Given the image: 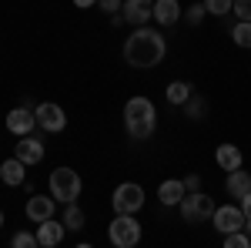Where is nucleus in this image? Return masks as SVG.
<instances>
[{
    "label": "nucleus",
    "mask_w": 251,
    "mask_h": 248,
    "mask_svg": "<svg viewBox=\"0 0 251 248\" xmlns=\"http://www.w3.org/2000/svg\"><path fill=\"white\" fill-rule=\"evenodd\" d=\"M164 54H168V40L161 30H151V27H137L124 40V60L131 67H157Z\"/></svg>",
    "instance_id": "f257e3e1"
},
{
    "label": "nucleus",
    "mask_w": 251,
    "mask_h": 248,
    "mask_svg": "<svg viewBox=\"0 0 251 248\" xmlns=\"http://www.w3.org/2000/svg\"><path fill=\"white\" fill-rule=\"evenodd\" d=\"M124 124H127V134L134 141H144L154 134L157 124V111H154V101L151 97H131L124 104Z\"/></svg>",
    "instance_id": "f03ea898"
},
{
    "label": "nucleus",
    "mask_w": 251,
    "mask_h": 248,
    "mask_svg": "<svg viewBox=\"0 0 251 248\" xmlns=\"http://www.w3.org/2000/svg\"><path fill=\"white\" fill-rule=\"evenodd\" d=\"M47 185H50V194L57 198V205H67V201L80 198V174L74 168H54Z\"/></svg>",
    "instance_id": "7ed1b4c3"
},
{
    "label": "nucleus",
    "mask_w": 251,
    "mask_h": 248,
    "mask_svg": "<svg viewBox=\"0 0 251 248\" xmlns=\"http://www.w3.org/2000/svg\"><path fill=\"white\" fill-rule=\"evenodd\" d=\"M181 218H184V225H201V221H208L214 215V198H208V194H201V191H188L184 198H181Z\"/></svg>",
    "instance_id": "20e7f679"
},
{
    "label": "nucleus",
    "mask_w": 251,
    "mask_h": 248,
    "mask_svg": "<svg viewBox=\"0 0 251 248\" xmlns=\"http://www.w3.org/2000/svg\"><path fill=\"white\" fill-rule=\"evenodd\" d=\"M107 238L117 248H134L141 242V221H137L134 215H114V221L107 228Z\"/></svg>",
    "instance_id": "39448f33"
},
{
    "label": "nucleus",
    "mask_w": 251,
    "mask_h": 248,
    "mask_svg": "<svg viewBox=\"0 0 251 248\" xmlns=\"http://www.w3.org/2000/svg\"><path fill=\"white\" fill-rule=\"evenodd\" d=\"M117 215H134V211L144 208V188L134 185V181H124L114 188V198H111Z\"/></svg>",
    "instance_id": "423d86ee"
},
{
    "label": "nucleus",
    "mask_w": 251,
    "mask_h": 248,
    "mask_svg": "<svg viewBox=\"0 0 251 248\" xmlns=\"http://www.w3.org/2000/svg\"><path fill=\"white\" fill-rule=\"evenodd\" d=\"M34 114H37V128H44V131H50V134H57V131L67 128V114H64V108L54 104V101L37 104V108H34Z\"/></svg>",
    "instance_id": "0eeeda50"
},
{
    "label": "nucleus",
    "mask_w": 251,
    "mask_h": 248,
    "mask_svg": "<svg viewBox=\"0 0 251 248\" xmlns=\"http://www.w3.org/2000/svg\"><path fill=\"white\" fill-rule=\"evenodd\" d=\"M211 221H214V228L221 231V235H231V231H245V225H248L245 211H241V208H234V205H225V208H214Z\"/></svg>",
    "instance_id": "6e6552de"
},
{
    "label": "nucleus",
    "mask_w": 251,
    "mask_h": 248,
    "mask_svg": "<svg viewBox=\"0 0 251 248\" xmlns=\"http://www.w3.org/2000/svg\"><path fill=\"white\" fill-rule=\"evenodd\" d=\"M121 17H124V24L144 27L148 20L154 17V0H124V7H121Z\"/></svg>",
    "instance_id": "1a4fd4ad"
},
{
    "label": "nucleus",
    "mask_w": 251,
    "mask_h": 248,
    "mask_svg": "<svg viewBox=\"0 0 251 248\" xmlns=\"http://www.w3.org/2000/svg\"><path fill=\"white\" fill-rule=\"evenodd\" d=\"M54 208H57V198L54 194H30L27 198V218L30 221H47V218H54Z\"/></svg>",
    "instance_id": "9d476101"
},
{
    "label": "nucleus",
    "mask_w": 251,
    "mask_h": 248,
    "mask_svg": "<svg viewBox=\"0 0 251 248\" xmlns=\"http://www.w3.org/2000/svg\"><path fill=\"white\" fill-rule=\"evenodd\" d=\"M14 154H17L24 165H40L44 161V141L40 138H30V134H20V141L14 144Z\"/></svg>",
    "instance_id": "9b49d317"
},
{
    "label": "nucleus",
    "mask_w": 251,
    "mask_h": 248,
    "mask_svg": "<svg viewBox=\"0 0 251 248\" xmlns=\"http://www.w3.org/2000/svg\"><path fill=\"white\" fill-rule=\"evenodd\" d=\"M37 128V114H34V108H14L10 114H7V131L10 134H30Z\"/></svg>",
    "instance_id": "f8f14e48"
},
{
    "label": "nucleus",
    "mask_w": 251,
    "mask_h": 248,
    "mask_svg": "<svg viewBox=\"0 0 251 248\" xmlns=\"http://www.w3.org/2000/svg\"><path fill=\"white\" fill-rule=\"evenodd\" d=\"M64 231H67V225H64V221H54V218L40 221V225H37V245H40V248H54V245H60Z\"/></svg>",
    "instance_id": "ddd939ff"
},
{
    "label": "nucleus",
    "mask_w": 251,
    "mask_h": 248,
    "mask_svg": "<svg viewBox=\"0 0 251 248\" xmlns=\"http://www.w3.org/2000/svg\"><path fill=\"white\" fill-rule=\"evenodd\" d=\"M24 168H27V165L20 161L17 154H14V158H7V161L0 165V181H3V185H10V188L24 185V181H27V171H24Z\"/></svg>",
    "instance_id": "4468645a"
},
{
    "label": "nucleus",
    "mask_w": 251,
    "mask_h": 248,
    "mask_svg": "<svg viewBox=\"0 0 251 248\" xmlns=\"http://www.w3.org/2000/svg\"><path fill=\"white\" fill-rule=\"evenodd\" d=\"M154 20L161 27H171L181 20V3L177 0H154Z\"/></svg>",
    "instance_id": "2eb2a0df"
},
{
    "label": "nucleus",
    "mask_w": 251,
    "mask_h": 248,
    "mask_svg": "<svg viewBox=\"0 0 251 248\" xmlns=\"http://www.w3.org/2000/svg\"><path fill=\"white\" fill-rule=\"evenodd\" d=\"M214 161L225 168V171H234V168H241V148L238 144H218V151H214Z\"/></svg>",
    "instance_id": "dca6fc26"
},
{
    "label": "nucleus",
    "mask_w": 251,
    "mask_h": 248,
    "mask_svg": "<svg viewBox=\"0 0 251 248\" xmlns=\"http://www.w3.org/2000/svg\"><path fill=\"white\" fill-rule=\"evenodd\" d=\"M184 194H188V188H184V181H177V178L161 181V188H157L161 205H181V198H184Z\"/></svg>",
    "instance_id": "f3484780"
},
{
    "label": "nucleus",
    "mask_w": 251,
    "mask_h": 248,
    "mask_svg": "<svg viewBox=\"0 0 251 248\" xmlns=\"http://www.w3.org/2000/svg\"><path fill=\"white\" fill-rule=\"evenodd\" d=\"M225 188H228V194H231V198H245V194L251 191V174L241 171V168H234V171H228Z\"/></svg>",
    "instance_id": "a211bd4d"
},
{
    "label": "nucleus",
    "mask_w": 251,
    "mask_h": 248,
    "mask_svg": "<svg viewBox=\"0 0 251 248\" xmlns=\"http://www.w3.org/2000/svg\"><path fill=\"white\" fill-rule=\"evenodd\" d=\"M164 94H168V104H184V101L194 94V87L188 84V81H171Z\"/></svg>",
    "instance_id": "6ab92c4d"
},
{
    "label": "nucleus",
    "mask_w": 251,
    "mask_h": 248,
    "mask_svg": "<svg viewBox=\"0 0 251 248\" xmlns=\"http://www.w3.org/2000/svg\"><path fill=\"white\" fill-rule=\"evenodd\" d=\"M181 108H184V114L191 117V121H204V114H208V101H204V97H198V94H191Z\"/></svg>",
    "instance_id": "aec40b11"
},
{
    "label": "nucleus",
    "mask_w": 251,
    "mask_h": 248,
    "mask_svg": "<svg viewBox=\"0 0 251 248\" xmlns=\"http://www.w3.org/2000/svg\"><path fill=\"white\" fill-rule=\"evenodd\" d=\"M64 225H67V231L84 228V211H80L77 201H67V205H64Z\"/></svg>",
    "instance_id": "412c9836"
},
{
    "label": "nucleus",
    "mask_w": 251,
    "mask_h": 248,
    "mask_svg": "<svg viewBox=\"0 0 251 248\" xmlns=\"http://www.w3.org/2000/svg\"><path fill=\"white\" fill-rule=\"evenodd\" d=\"M231 37L238 47H251V20H238L231 27Z\"/></svg>",
    "instance_id": "4be33fe9"
},
{
    "label": "nucleus",
    "mask_w": 251,
    "mask_h": 248,
    "mask_svg": "<svg viewBox=\"0 0 251 248\" xmlns=\"http://www.w3.org/2000/svg\"><path fill=\"white\" fill-rule=\"evenodd\" d=\"M181 17L188 20V24H191V27H198V24H201V20L208 17V7H204V0H194L191 7H188V10H184V14H181Z\"/></svg>",
    "instance_id": "5701e85b"
},
{
    "label": "nucleus",
    "mask_w": 251,
    "mask_h": 248,
    "mask_svg": "<svg viewBox=\"0 0 251 248\" xmlns=\"http://www.w3.org/2000/svg\"><path fill=\"white\" fill-rule=\"evenodd\" d=\"M204 7H208V14H214V17H225V14H231L234 0H204Z\"/></svg>",
    "instance_id": "b1692460"
},
{
    "label": "nucleus",
    "mask_w": 251,
    "mask_h": 248,
    "mask_svg": "<svg viewBox=\"0 0 251 248\" xmlns=\"http://www.w3.org/2000/svg\"><path fill=\"white\" fill-rule=\"evenodd\" d=\"M225 248H251L248 231H231V235H225Z\"/></svg>",
    "instance_id": "393cba45"
},
{
    "label": "nucleus",
    "mask_w": 251,
    "mask_h": 248,
    "mask_svg": "<svg viewBox=\"0 0 251 248\" xmlns=\"http://www.w3.org/2000/svg\"><path fill=\"white\" fill-rule=\"evenodd\" d=\"M10 245H14V248H37V235H30V231H17Z\"/></svg>",
    "instance_id": "a878e982"
},
{
    "label": "nucleus",
    "mask_w": 251,
    "mask_h": 248,
    "mask_svg": "<svg viewBox=\"0 0 251 248\" xmlns=\"http://www.w3.org/2000/svg\"><path fill=\"white\" fill-rule=\"evenodd\" d=\"M231 14H238V20H251V0H234Z\"/></svg>",
    "instance_id": "bb28decb"
},
{
    "label": "nucleus",
    "mask_w": 251,
    "mask_h": 248,
    "mask_svg": "<svg viewBox=\"0 0 251 248\" xmlns=\"http://www.w3.org/2000/svg\"><path fill=\"white\" fill-rule=\"evenodd\" d=\"M97 7H100L104 14H117V10L124 7V0H97Z\"/></svg>",
    "instance_id": "cd10ccee"
},
{
    "label": "nucleus",
    "mask_w": 251,
    "mask_h": 248,
    "mask_svg": "<svg viewBox=\"0 0 251 248\" xmlns=\"http://www.w3.org/2000/svg\"><path fill=\"white\" fill-rule=\"evenodd\" d=\"M241 211H245V218H248V225H245V231H251V191L241 198Z\"/></svg>",
    "instance_id": "c85d7f7f"
},
{
    "label": "nucleus",
    "mask_w": 251,
    "mask_h": 248,
    "mask_svg": "<svg viewBox=\"0 0 251 248\" xmlns=\"http://www.w3.org/2000/svg\"><path fill=\"white\" fill-rule=\"evenodd\" d=\"M184 188L188 191H201V174H188V178H184Z\"/></svg>",
    "instance_id": "c756f323"
},
{
    "label": "nucleus",
    "mask_w": 251,
    "mask_h": 248,
    "mask_svg": "<svg viewBox=\"0 0 251 248\" xmlns=\"http://www.w3.org/2000/svg\"><path fill=\"white\" fill-rule=\"evenodd\" d=\"M74 7H80V10H91V7H97V0H74Z\"/></svg>",
    "instance_id": "7c9ffc66"
},
{
    "label": "nucleus",
    "mask_w": 251,
    "mask_h": 248,
    "mask_svg": "<svg viewBox=\"0 0 251 248\" xmlns=\"http://www.w3.org/2000/svg\"><path fill=\"white\" fill-rule=\"evenodd\" d=\"M0 225H3V211H0Z\"/></svg>",
    "instance_id": "2f4dec72"
},
{
    "label": "nucleus",
    "mask_w": 251,
    "mask_h": 248,
    "mask_svg": "<svg viewBox=\"0 0 251 248\" xmlns=\"http://www.w3.org/2000/svg\"><path fill=\"white\" fill-rule=\"evenodd\" d=\"M248 242H251V231H248Z\"/></svg>",
    "instance_id": "473e14b6"
}]
</instances>
